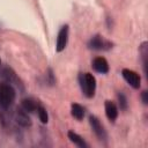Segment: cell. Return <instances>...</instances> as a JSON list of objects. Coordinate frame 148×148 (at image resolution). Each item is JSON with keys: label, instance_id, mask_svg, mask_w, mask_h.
<instances>
[{"label": "cell", "instance_id": "13", "mask_svg": "<svg viewBox=\"0 0 148 148\" xmlns=\"http://www.w3.org/2000/svg\"><path fill=\"white\" fill-rule=\"evenodd\" d=\"M71 113H72V116H73L75 119L81 120V119H83V117H84V109H83V106H81L80 104L73 103V104L71 105Z\"/></svg>", "mask_w": 148, "mask_h": 148}, {"label": "cell", "instance_id": "8", "mask_svg": "<svg viewBox=\"0 0 148 148\" xmlns=\"http://www.w3.org/2000/svg\"><path fill=\"white\" fill-rule=\"evenodd\" d=\"M91 66L94 68L95 72L97 73H101V74H106L109 72V64H108V60L103 57H96L92 62H91Z\"/></svg>", "mask_w": 148, "mask_h": 148}, {"label": "cell", "instance_id": "17", "mask_svg": "<svg viewBox=\"0 0 148 148\" xmlns=\"http://www.w3.org/2000/svg\"><path fill=\"white\" fill-rule=\"evenodd\" d=\"M141 99H142V103H143L145 105L148 104V91H147V90H143V91L141 92Z\"/></svg>", "mask_w": 148, "mask_h": 148}, {"label": "cell", "instance_id": "4", "mask_svg": "<svg viewBox=\"0 0 148 148\" xmlns=\"http://www.w3.org/2000/svg\"><path fill=\"white\" fill-rule=\"evenodd\" d=\"M121 75L124 77V80L134 89H139L140 88V84H141V77L140 75L132 71V69H128V68H124L121 71Z\"/></svg>", "mask_w": 148, "mask_h": 148}, {"label": "cell", "instance_id": "1", "mask_svg": "<svg viewBox=\"0 0 148 148\" xmlns=\"http://www.w3.org/2000/svg\"><path fill=\"white\" fill-rule=\"evenodd\" d=\"M79 84L87 98H92L96 92V79L91 73H80Z\"/></svg>", "mask_w": 148, "mask_h": 148}, {"label": "cell", "instance_id": "18", "mask_svg": "<svg viewBox=\"0 0 148 148\" xmlns=\"http://www.w3.org/2000/svg\"><path fill=\"white\" fill-rule=\"evenodd\" d=\"M0 65H1V60H0Z\"/></svg>", "mask_w": 148, "mask_h": 148}, {"label": "cell", "instance_id": "10", "mask_svg": "<svg viewBox=\"0 0 148 148\" xmlns=\"http://www.w3.org/2000/svg\"><path fill=\"white\" fill-rule=\"evenodd\" d=\"M67 135H68V139H69L75 146H77V147H80V148H88V145H87V142L84 141V139H83L82 136H80L77 133H75V132H73V131H69Z\"/></svg>", "mask_w": 148, "mask_h": 148}, {"label": "cell", "instance_id": "15", "mask_svg": "<svg viewBox=\"0 0 148 148\" xmlns=\"http://www.w3.org/2000/svg\"><path fill=\"white\" fill-rule=\"evenodd\" d=\"M118 102H119L120 110H124L125 111L127 109V98H126V96L123 92H119L118 94Z\"/></svg>", "mask_w": 148, "mask_h": 148}, {"label": "cell", "instance_id": "7", "mask_svg": "<svg viewBox=\"0 0 148 148\" xmlns=\"http://www.w3.org/2000/svg\"><path fill=\"white\" fill-rule=\"evenodd\" d=\"M0 76H1V79H2L5 82H7V83H9V84L22 86V83L20 82V80H18L16 73H15L12 68H9V67H5V68L1 71Z\"/></svg>", "mask_w": 148, "mask_h": 148}, {"label": "cell", "instance_id": "6", "mask_svg": "<svg viewBox=\"0 0 148 148\" xmlns=\"http://www.w3.org/2000/svg\"><path fill=\"white\" fill-rule=\"evenodd\" d=\"M68 25H62L58 32L57 36V43H56V51L57 52H62L66 46H67V42H68Z\"/></svg>", "mask_w": 148, "mask_h": 148}, {"label": "cell", "instance_id": "3", "mask_svg": "<svg viewBox=\"0 0 148 148\" xmlns=\"http://www.w3.org/2000/svg\"><path fill=\"white\" fill-rule=\"evenodd\" d=\"M89 124L91 126V130L94 131L95 135L97 136V139L99 141H103V142H106V139H108V134H106V131L104 128V126L102 125V123L99 121V119L95 116H90L89 117Z\"/></svg>", "mask_w": 148, "mask_h": 148}, {"label": "cell", "instance_id": "2", "mask_svg": "<svg viewBox=\"0 0 148 148\" xmlns=\"http://www.w3.org/2000/svg\"><path fill=\"white\" fill-rule=\"evenodd\" d=\"M112 46L113 43L108 40L101 35H95L88 42V47L90 50H96V51H109L110 49H112Z\"/></svg>", "mask_w": 148, "mask_h": 148}, {"label": "cell", "instance_id": "11", "mask_svg": "<svg viewBox=\"0 0 148 148\" xmlns=\"http://www.w3.org/2000/svg\"><path fill=\"white\" fill-rule=\"evenodd\" d=\"M140 54H141V59H142V66H143V72L146 75H148V71H147V58H148V43L143 42L140 46Z\"/></svg>", "mask_w": 148, "mask_h": 148}, {"label": "cell", "instance_id": "9", "mask_svg": "<svg viewBox=\"0 0 148 148\" xmlns=\"http://www.w3.org/2000/svg\"><path fill=\"white\" fill-rule=\"evenodd\" d=\"M104 108H105V114H106L108 119L111 120V121H114L117 119V117H118V108H117V105L112 101H105Z\"/></svg>", "mask_w": 148, "mask_h": 148}, {"label": "cell", "instance_id": "12", "mask_svg": "<svg viewBox=\"0 0 148 148\" xmlns=\"http://www.w3.org/2000/svg\"><path fill=\"white\" fill-rule=\"evenodd\" d=\"M37 105H38V103L36 101H34L32 98H24V99H22V103H21L22 109H24L28 113L36 111Z\"/></svg>", "mask_w": 148, "mask_h": 148}, {"label": "cell", "instance_id": "5", "mask_svg": "<svg viewBox=\"0 0 148 148\" xmlns=\"http://www.w3.org/2000/svg\"><path fill=\"white\" fill-rule=\"evenodd\" d=\"M14 118L21 127H30L32 124L29 113L24 109H22V106L16 108V110L14 111Z\"/></svg>", "mask_w": 148, "mask_h": 148}, {"label": "cell", "instance_id": "14", "mask_svg": "<svg viewBox=\"0 0 148 148\" xmlns=\"http://www.w3.org/2000/svg\"><path fill=\"white\" fill-rule=\"evenodd\" d=\"M36 111H37V114H38L39 120H40L43 124H46V123L49 121V114H47L46 109H45V108H44L42 104H39V103H38Z\"/></svg>", "mask_w": 148, "mask_h": 148}, {"label": "cell", "instance_id": "16", "mask_svg": "<svg viewBox=\"0 0 148 148\" xmlns=\"http://www.w3.org/2000/svg\"><path fill=\"white\" fill-rule=\"evenodd\" d=\"M46 81L50 83V84H54L56 83V79H54V75H53V72L51 68L47 69V73H46Z\"/></svg>", "mask_w": 148, "mask_h": 148}]
</instances>
